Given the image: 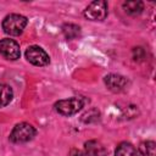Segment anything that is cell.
Here are the masks:
<instances>
[{"mask_svg": "<svg viewBox=\"0 0 156 156\" xmlns=\"http://www.w3.org/2000/svg\"><path fill=\"white\" fill-rule=\"evenodd\" d=\"M28 23V20L26 16L18 15V13H11L7 15L2 20V29L9 35H20L23 33L26 26Z\"/></svg>", "mask_w": 156, "mask_h": 156, "instance_id": "6da1fadb", "label": "cell"}, {"mask_svg": "<svg viewBox=\"0 0 156 156\" xmlns=\"http://www.w3.org/2000/svg\"><path fill=\"white\" fill-rule=\"evenodd\" d=\"M35 133H37L35 128L32 124H29L27 122H22L13 127V129L10 134V140L15 144L27 143L35 136Z\"/></svg>", "mask_w": 156, "mask_h": 156, "instance_id": "7a4b0ae2", "label": "cell"}, {"mask_svg": "<svg viewBox=\"0 0 156 156\" xmlns=\"http://www.w3.org/2000/svg\"><path fill=\"white\" fill-rule=\"evenodd\" d=\"M84 106V101L82 98H69L65 100H58L54 107L56 112H58L62 116H72L76 115L78 111H80Z\"/></svg>", "mask_w": 156, "mask_h": 156, "instance_id": "3957f363", "label": "cell"}, {"mask_svg": "<svg viewBox=\"0 0 156 156\" xmlns=\"http://www.w3.org/2000/svg\"><path fill=\"white\" fill-rule=\"evenodd\" d=\"M84 16L90 21H104L107 17V2L105 0L93 1L84 10Z\"/></svg>", "mask_w": 156, "mask_h": 156, "instance_id": "277c9868", "label": "cell"}, {"mask_svg": "<svg viewBox=\"0 0 156 156\" xmlns=\"http://www.w3.org/2000/svg\"><path fill=\"white\" fill-rule=\"evenodd\" d=\"M26 58L28 62H30L34 66H46L50 62V57L46 54V51L37 45H32L26 50Z\"/></svg>", "mask_w": 156, "mask_h": 156, "instance_id": "5b68a950", "label": "cell"}, {"mask_svg": "<svg viewBox=\"0 0 156 156\" xmlns=\"http://www.w3.org/2000/svg\"><path fill=\"white\" fill-rule=\"evenodd\" d=\"M0 55L6 60L16 61L21 56L20 45L13 39H1L0 40Z\"/></svg>", "mask_w": 156, "mask_h": 156, "instance_id": "8992f818", "label": "cell"}, {"mask_svg": "<svg viewBox=\"0 0 156 156\" xmlns=\"http://www.w3.org/2000/svg\"><path fill=\"white\" fill-rule=\"evenodd\" d=\"M104 80H105L106 87L113 93H121V91L126 90V88L128 85L127 78H124L121 74H115V73L107 74Z\"/></svg>", "mask_w": 156, "mask_h": 156, "instance_id": "52a82bcc", "label": "cell"}, {"mask_svg": "<svg viewBox=\"0 0 156 156\" xmlns=\"http://www.w3.org/2000/svg\"><path fill=\"white\" fill-rule=\"evenodd\" d=\"M85 156H107L105 146L98 140H89L84 144Z\"/></svg>", "mask_w": 156, "mask_h": 156, "instance_id": "ba28073f", "label": "cell"}, {"mask_svg": "<svg viewBox=\"0 0 156 156\" xmlns=\"http://www.w3.org/2000/svg\"><path fill=\"white\" fill-rule=\"evenodd\" d=\"M13 98V91L10 85L0 84V107H4L11 102Z\"/></svg>", "mask_w": 156, "mask_h": 156, "instance_id": "9c48e42d", "label": "cell"}, {"mask_svg": "<svg viewBox=\"0 0 156 156\" xmlns=\"http://www.w3.org/2000/svg\"><path fill=\"white\" fill-rule=\"evenodd\" d=\"M115 156H136V150L130 143L123 141L116 147Z\"/></svg>", "mask_w": 156, "mask_h": 156, "instance_id": "30bf717a", "label": "cell"}, {"mask_svg": "<svg viewBox=\"0 0 156 156\" xmlns=\"http://www.w3.org/2000/svg\"><path fill=\"white\" fill-rule=\"evenodd\" d=\"M123 9L128 15L135 16V15L141 13V11L144 10V4L141 1H135V0L126 1V2H123Z\"/></svg>", "mask_w": 156, "mask_h": 156, "instance_id": "8fae6325", "label": "cell"}, {"mask_svg": "<svg viewBox=\"0 0 156 156\" xmlns=\"http://www.w3.org/2000/svg\"><path fill=\"white\" fill-rule=\"evenodd\" d=\"M62 32H63V35H65L68 40H72V39H76V38L79 37V34H80V28H79V26H77V24L66 23V24L62 27Z\"/></svg>", "mask_w": 156, "mask_h": 156, "instance_id": "7c38bea8", "label": "cell"}, {"mask_svg": "<svg viewBox=\"0 0 156 156\" xmlns=\"http://www.w3.org/2000/svg\"><path fill=\"white\" fill-rule=\"evenodd\" d=\"M155 141L147 140L139 145V156H155Z\"/></svg>", "mask_w": 156, "mask_h": 156, "instance_id": "4fadbf2b", "label": "cell"}, {"mask_svg": "<svg viewBox=\"0 0 156 156\" xmlns=\"http://www.w3.org/2000/svg\"><path fill=\"white\" fill-rule=\"evenodd\" d=\"M68 156H85V155H84L80 150H78V149H72V150L69 151Z\"/></svg>", "mask_w": 156, "mask_h": 156, "instance_id": "5bb4252c", "label": "cell"}]
</instances>
